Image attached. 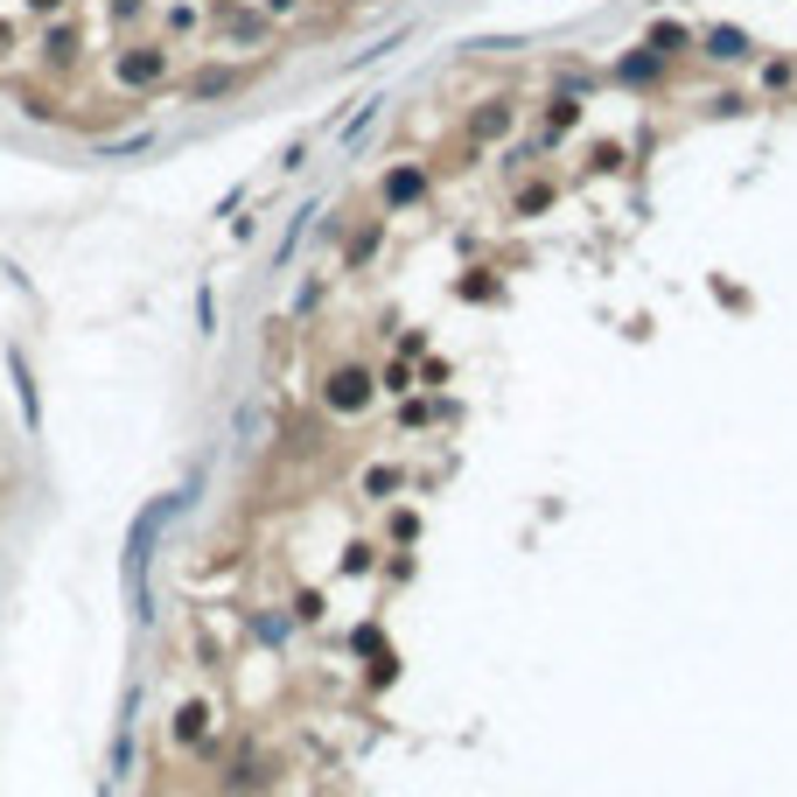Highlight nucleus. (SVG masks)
Returning <instances> with one entry per match:
<instances>
[{
	"label": "nucleus",
	"instance_id": "1",
	"mask_svg": "<svg viewBox=\"0 0 797 797\" xmlns=\"http://www.w3.org/2000/svg\"><path fill=\"white\" fill-rule=\"evenodd\" d=\"M357 398H364V378L344 371V378H336V406H357Z\"/></svg>",
	"mask_w": 797,
	"mask_h": 797
}]
</instances>
